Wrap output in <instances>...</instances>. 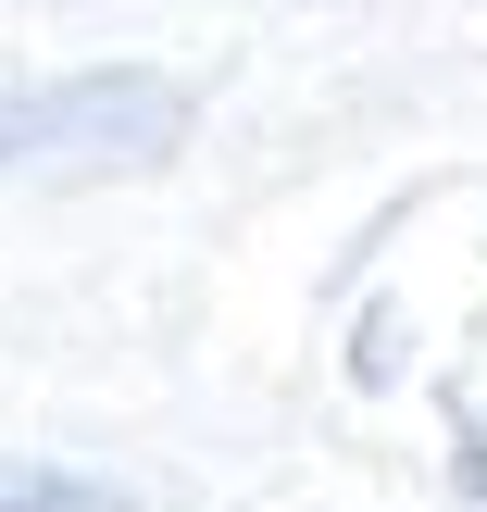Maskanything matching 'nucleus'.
<instances>
[{
	"instance_id": "obj_1",
	"label": "nucleus",
	"mask_w": 487,
	"mask_h": 512,
	"mask_svg": "<svg viewBox=\"0 0 487 512\" xmlns=\"http://www.w3.org/2000/svg\"><path fill=\"white\" fill-rule=\"evenodd\" d=\"M188 88L150 63L50 75V88H0V175H163L188 150Z\"/></svg>"
},
{
	"instance_id": "obj_2",
	"label": "nucleus",
	"mask_w": 487,
	"mask_h": 512,
	"mask_svg": "<svg viewBox=\"0 0 487 512\" xmlns=\"http://www.w3.org/2000/svg\"><path fill=\"white\" fill-rule=\"evenodd\" d=\"M0 512H138V500L100 488V475H75V463H25V450H0Z\"/></svg>"
},
{
	"instance_id": "obj_3",
	"label": "nucleus",
	"mask_w": 487,
	"mask_h": 512,
	"mask_svg": "<svg viewBox=\"0 0 487 512\" xmlns=\"http://www.w3.org/2000/svg\"><path fill=\"white\" fill-rule=\"evenodd\" d=\"M463 488H487V450H463Z\"/></svg>"
}]
</instances>
